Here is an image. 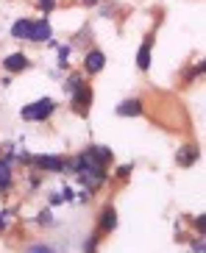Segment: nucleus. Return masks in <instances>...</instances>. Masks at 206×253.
Segmentation results:
<instances>
[{"mask_svg": "<svg viewBox=\"0 0 206 253\" xmlns=\"http://www.w3.org/2000/svg\"><path fill=\"white\" fill-rule=\"evenodd\" d=\"M31 31H34V23H28V20H20V23L11 25V34L17 39H31Z\"/></svg>", "mask_w": 206, "mask_h": 253, "instance_id": "0eeeda50", "label": "nucleus"}, {"mask_svg": "<svg viewBox=\"0 0 206 253\" xmlns=\"http://www.w3.org/2000/svg\"><path fill=\"white\" fill-rule=\"evenodd\" d=\"M103 61H106V59H103V53H101V50H92V53L87 56V61H84V67H87L89 73H101V70H103Z\"/></svg>", "mask_w": 206, "mask_h": 253, "instance_id": "39448f33", "label": "nucleus"}, {"mask_svg": "<svg viewBox=\"0 0 206 253\" xmlns=\"http://www.w3.org/2000/svg\"><path fill=\"white\" fill-rule=\"evenodd\" d=\"M28 253H53L48 245H34V248H28Z\"/></svg>", "mask_w": 206, "mask_h": 253, "instance_id": "ddd939ff", "label": "nucleus"}, {"mask_svg": "<svg viewBox=\"0 0 206 253\" xmlns=\"http://www.w3.org/2000/svg\"><path fill=\"white\" fill-rule=\"evenodd\" d=\"M61 201H70V189H64V192H56V195H53V203H61Z\"/></svg>", "mask_w": 206, "mask_h": 253, "instance_id": "f8f14e48", "label": "nucleus"}, {"mask_svg": "<svg viewBox=\"0 0 206 253\" xmlns=\"http://www.w3.org/2000/svg\"><path fill=\"white\" fill-rule=\"evenodd\" d=\"M137 64H140L142 70L151 67V42H145V45L140 47V56H137Z\"/></svg>", "mask_w": 206, "mask_h": 253, "instance_id": "9d476101", "label": "nucleus"}, {"mask_svg": "<svg viewBox=\"0 0 206 253\" xmlns=\"http://www.w3.org/2000/svg\"><path fill=\"white\" fill-rule=\"evenodd\" d=\"M39 6H42L45 11H51V8H53V0H39Z\"/></svg>", "mask_w": 206, "mask_h": 253, "instance_id": "2eb2a0df", "label": "nucleus"}, {"mask_svg": "<svg viewBox=\"0 0 206 253\" xmlns=\"http://www.w3.org/2000/svg\"><path fill=\"white\" fill-rule=\"evenodd\" d=\"M101 225L106 231H111L114 228V225H117V214H114V211H111V209H106V211H103L101 214Z\"/></svg>", "mask_w": 206, "mask_h": 253, "instance_id": "9b49d317", "label": "nucleus"}, {"mask_svg": "<svg viewBox=\"0 0 206 253\" xmlns=\"http://www.w3.org/2000/svg\"><path fill=\"white\" fill-rule=\"evenodd\" d=\"M67 56H70V47H61V50H59V59H61V64H67Z\"/></svg>", "mask_w": 206, "mask_h": 253, "instance_id": "4468645a", "label": "nucleus"}, {"mask_svg": "<svg viewBox=\"0 0 206 253\" xmlns=\"http://www.w3.org/2000/svg\"><path fill=\"white\" fill-rule=\"evenodd\" d=\"M6 217H8V214H6V211H0V231L6 228Z\"/></svg>", "mask_w": 206, "mask_h": 253, "instance_id": "dca6fc26", "label": "nucleus"}, {"mask_svg": "<svg viewBox=\"0 0 206 253\" xmlns=\"http://www.w3.org/2000/svg\"><path fill=\"white\" fill-rule=\"evenodd\" d=\"M25 67H28V59H25L22 53H11V56L6 59V70H8V73H20V70H25Z\"/></svg>", "mask_w": 206, "mask_h": 253, "instance_id": "20e7f679", "label": "nucleus"}, {"mask_svg": "<svg viewBox=\"0 0 206 253\" xmlns=\"http://www.w3.org/2000/svg\"><path fill=\"white\" fill-rule=\"evenodd\" d=\"M51 39V23L42 20V23H34V31H31V42H48Z\"/></svg>", "mask_w": 206, "mask_h": 253, "instance_id": "f03ea898", "label": "nucleus"}, {"mask_svg": "<svg viewBox=\"0 0 206 253\" xmlns=\"http://www.w3.org/2000/svg\"><path fill=\"white\" fill-rule=\"evenodd\" d=\"M51 112H53V100L51 97H42V100L22 109V120H45V117H51Z\"/></svg>", "mask_w": 206, "mask_h": 253, "instance_id": "f257e3e1", "label": "nucleus"}, {"mask_svg": "<svg viewBox=\"0 0 206 253\" xmlns=\"http://www.w3.org/2000/svg\"><path fill=\"white\" fill-rule=\"evenodd\" d=\"M37 164L42 167V170H53V172H61V170H64V162H61L59 156H39Z\"/></svg>", "mask_w": 206, "mask_h": 253, "instance_id": "7ed1b4c3", "label": "nucleus"}, {"mask_svg": "<svg viewBox=\"0 0 206 253\" xmlns=\"http://www.w3.org/2000/svg\"><path fill=\"white\" fill-rule=\"evenodd\" d=\"M195 159H198V148H181V150L176 153V162L184 164V167H187V164H192Z\"/></svg>", "mask_w": 206, "mask_h": 253, "instance_id": "6e6552de", "label": "nucleus"}, {"mask_svg": "<svg viewBox=\"0 0 206 253\" xmlns=\"http://www.w3.org/2000/svg\"><path fill=\"white\" fill-rule=\"evenodd\" d=\"M140 112H142L140 100H125V103L117 106V114H120V117H128V114H131V117H137Z\"/></svg>", "mask_w": 206, "mask_h": 253, "instance_id": "423d86ee", "label": "nucleus"}, {"mask_svg": "<svg viewBox=\"0 0 206 253\" xmlns=\"http://www.w3.org/2000/svg\"><path fill=\"white\" fill-rule=\"evenodd\" d=\"M8 184H11V167L0 159V189H8Z\"/></svg>", "mask_w": 206, "mask_h": 253, "instance_id": "1a4fd4ad", "label": "nucleus"}]
</instances>
